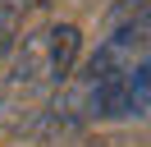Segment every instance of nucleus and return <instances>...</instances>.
<instances>
[{
	"mask_svg": "<svg viewBox=\"0 0 151 147\" xmlns=\"http://www.w3.org/2000/svg\"><path fill=\"white\" fill-rule=\"evenodd\" d=\"M151 69V0H124L105 23L87 69L69 83V101L87 119H137Z\"/></svg>",
	"mask_w": 151,
	"mask_h": 147,
	"instance_id": "f257e3e1",
	"label": "nucleus"
},
{
	"mask_svg": "<svg viewBox=\"0 0 151 147\" xmlns=\"http://www.w3.org/2000/svg\"><path fill=\"white\" fill-rule=\"evenodd\" d=\"M78 28L50 23L19 41L5 83H0V119L19 133H41L64 106V92L73 83L78 64Z\"/></svg>",
	"mask_w": 151,
	"mask_h": 147,
	"instance_id": "f03ea898",
	"label": "nucleus"
},
{
	"mask_svg": "<svg viewBox=\"0 0 151 147\" xmlns=\"http://www.w3.org/2000/svg\"><path fill=\"white\" fill-rule=\"evenodd\" d=\"M28 5H32V0H0V60L9 55L14 32H19V23H23V14H28Z\"/></svg>",
	"mask_w": 151,
	"mask_h": 147,
	"instance_id": "7ed1b4c3",
	"label": "nucleus"
},
{
	"mask_svg": "<svg viewBox=\"0 0 151 147\" xmlns=\"http://www.w3.org/2000/svg\"><path fill=\"white\" fill-rule=\"evenodd\" d=\"M137 115H151V69H147V83H142V106H137Z\"/></svg>",
	"mask_w": 151,
	"mask_h": 147,
	"instance_id": "20e7f679",
	"label": "nucleus"
}]
</instances>
